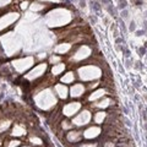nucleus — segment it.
Segmentation results:
<instances>
[{"label":"nucleus","instance_id":"obj_6","mask_svg":"<svg viewBox=\"0 0 147 147\" xmlns=\"http://www.w3.org/2000/svg\"><path fill=\"white\" fill-rule=\"evenodd\" d=\"M85 92V86L82 84H76L70 88V94L71 97H80Z\"/></svg>","mask_w":147,"mask_h":147},{"label":"nucleus","instance_id":"obj_9","mask_svg":"<svg viewBox=\"0 0 147 147\" xmlns=\"http://www.w3.org/2000/svg\"><path fill=\"white\" fill-rule=\"evenodd\" d=\"M64 70H65V65L61 64V63H59V64H55V65L53 66L52 72H53V75H60Z\"/></svg>","mask_w":147,"mask_h":147},{"label":"nucleus","instance_id":"obj_17","mask_svg":"<svg viewBox=\"0 0 147 147\" xmlns=\"http://www.w3.org/2000/svg\"><path fill=\"white\" fill-rule=\"evenodd\" d=\"M80 147H97V144H82Z\"/></svg>","mask_w":147,"mask_h":147},{"label":"nucleus","instance_id":"obj_4","mask_svg":"<svg viewBox=\"0 0 147 147\" xmlns=\"http://www.w3.org/2000/svg\"><path fill=\"white\" fill-rule=\"evenodd\" d=\"M99 134H100V129L98 126H91L86 131H84V137L87 140H92L99 136Z\"/></svg>","mask_w":147,"mask_h":147},{"label":"nucleus","instance_id":"obj_2","mask_svg":"<svg viewBox=\"0 0 147 147\" xmlns=\"http://www.w3.org/2000/svg\"><path fill=\"white\" fill-rule=\"evenodd\" d=\"M81 108V104L79 102H72V103H69L66 104L65 107L63 108V114H65L66 117H71V115H75V114L79 112V109Z\"/></svg>","mask_w":147,"mask_h":147},{"label":"nucleus","instance_id":"obj_1","mask_svg":"<svg viewBox=\"0 0 147 147\" xmlns=\"http://www.w3.org/2000/svg\"><path fill=\"white\" fill-rule=\"evenodd\" d=\"M90 120H91V114H90V112L84 110V112H81L79 115L74 119L72 124H75V125H77V126H84V125H87V124L90 123Z\"/></svg>","mask_w":147,"mask_h":147},{"label":"nucleus","instance_id":"obj_12","mask_svg":"<svg viewBox=\"0 0 147 147\" xmlns=\"http://www.w3.org/2000/svg\"><path fill=\"white\" fill-rule=\"evenodd\" d=\"M104 118H105V113L104 112H97L96 113V115H94V123L102 124L103 120H104Z\"/></svg>","mask_w":147,"mask_h":147},{"label":"nucleus","instance_id":"obj_16","mask_svg":"<svg viewBox=\"0 0 147 147\" xmlns=\"http://www.w3.org/2000/svg\"><path fill=\"white\" fill-rule=\"evenodd\" d=\"M20 145H21V141L20 140H11V141H9L7 147H18Z\"/></svg>","mask_w":147,"mask_h":147},{"label":"nucleus","instance_id":"obj_7","mask_svg":"<svg viewBox=\"0 0 147 147\" xmlns=\"http://www.w3.org/2000/svg\"><path fill=\"white\" fill-rule=\"evenodd\" d=\"M55 91H57L58 96L63 99H65L67 97V87L64 85H57L55 86Z\"/></svg>","mask_w":147,"mask_h":147},{"label":"nucleus","instance_id":"obj_15","mask_svg":"<svg viewBox=\"0 0 147 147\" xmlns=\"http://www.w3.org/2000/svg\"><path fill=\"white\" fill-rule=\"evenodd\" d=\"M109 102H110L109 99L100 100V102H98L97 104H96V107H98V108H105V107H108V105H109Z\"/></svg>","mask_w":147,"mask_h":147},{"label":"nucleus","instance_id":"obj_5","mask_svg":"<svg viewBox=\"0 0 147 147\" xmlns=\"http://www.w3.org/2000/svg\"><path fill=\"white\" fill-rule=\"evenodd\" d=\"M82 137H84V132H81V131H69L67 132V135H66V139L67 141H70L72 142V144H76V142H79Z\"/></svg>","mask_w":147,"mask_h":147},{"label":"nucleus","instance_id":"obj_18","mask_svg":"<svg viewBox=\"0 0 147 147\" xmlns=\"http://www.w3.org/2000/svg\"><path fill=\"white\" fill-rule=\"evenodd\" d=\"M59 60H60V58H58V57H52V59H50V61L52 63H57Z\"/></svg>","mask_w":147,"mask_h":147},{"label":"nucleus","instance_id":"obj_8","mask_svg":"<svg viewBox=\"0 0 147 147\" xmlns=\"http://www.w3.org/2000/svg\"><path fill=\"white\" fill-rule=\"evenodd\" d=\"M74 80H75V75H74V72H71V71L66 72L65 75L61 77V82H63V84H72Z\"/></svg>","mask_w":147,"mask_h":147},{"label":"nucleus","instance_id":"obj_11","mask_svg":"<svg viewBox=\"0 0 147 147\" xmlns=\"http://www.w3.org/2000/svg\"><path fill=\"white\" fill-rule=\"evenodd\" d=\"M104 94H105V91L104 90H97V91H94L93 93L90 96V100H96V99H98L100 97H103Z\"/></svg>","mask_w":147,"mask_h":147},{"label":"nucleus","instance_id":"obj_14","mask_svg":"<svg viewBox=\"0 0 147 147\" xmlns=\"http://www.w3.org/2000/svg\"><path fill=\"white\" fill-rule=\"evenodd\" d=\"M31 144L34 145V146H42L43 141L40 139H38V137H31Z\"/></svg>","mask_w":147,"mask_h":147},{"label":"nucleus","instance_id":"obj_3","mask_svg":"<svg viewBox=\"0 0 147 147\" xmlns=\"http://www.w3.org/2000/svg\"><path fill=\"white\" fill-rule=\"evenodd\" d=\"M45 70H47V64H40V65L36 66V69H33V70L27 75V77H28V79H37V77H39L42 74H44Z\"/></svg>","mask_w":147,"mask_h":147},{"label":"nucleus","instance_id":"obj_19","mask_svg":"<svg viewBox=\"0 0 147 147\" xmlns=\"http://www.w3.org/2000/svg\"><path fill=\"white\" fill-rule=\"evenodd\" d=\"M22 147H31V146H22Z\"/></svg>","mask_w":147,"mask_h":147},{"label":"nucleus","instance_id":"obj_13","mask_svg":"<svg viewBox=\"0 0 147 147\" xmlns=\"http://www.w3.org/2000/svg\"><path fill=\"white\" fill-rule=\"evenodd\" d=\"M70 49V44H61V45H59V47L55 49V52L57 53H66L67 50Z\"/></svg>","mask_w":147,"mask_h":147},{"label":"nucleus","instance_id":"obj_10","mask_svg":"<svg viewBox=\"0 0 147 147\" xmlns=\"http://www.w3.org/2000/svg\"><path fill=\"white\" fill-rule=\"evenodd\" d=\"M26 134V130L24 126L21 125H15V127H13L12 130V135L13 136H21V135H25Z\"/></svg>","mask_w":147,"mask_h":147}]
</instances>
